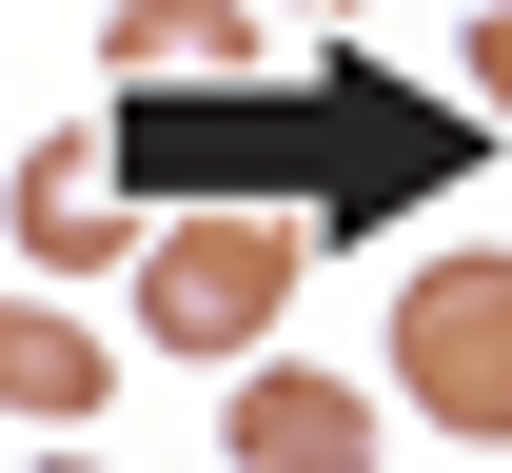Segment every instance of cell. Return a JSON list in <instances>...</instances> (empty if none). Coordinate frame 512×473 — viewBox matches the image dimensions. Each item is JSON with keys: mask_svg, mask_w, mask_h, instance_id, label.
<instances>
[{"mask_svg": "<svg viewBox=\"0 0 512 473\" xmlns=\"http://www.w3.org/2000/svg\"><path fill=\"white\" fill-rule=\"evenodd\" d=\"M296 257H316V237H296L276 198H217V217H158V237H138V316H158L178 355H217V375H237V355L276 336V296H296Z\"/></svg>", "mask_w": 512, "mask_h": 473, "instance_id": "6da1fadb", "label": "cell"}, {"mask_svg": "<svg viewBox=\"0 0 512 473\" xmlns=\"http://www.w3.org/2000/svg\"><path fill=\"white\" fill-rule=\"evenodd\" d=\"M394 414L512 454V257H434L414 296H394Z\"/></svg>", "mask_w": 512, "mask_h": 473, "instance_id": "7a4b0ae2", "label": "cell"}, {"mask_svg": "<svg viewBox=\"0 0 512 473\" xmlns=\"http://www.w3.org/2000/svg\"><path fill=\"white\" fill-rule=\"evenodd\" d=\"M237 473H375V395L355 375H296V355H237Z\"/></svg>", "mask_w": 512, "mask_h": 473, "instance_id": "3957f363", "label": "cell"}, {"mask_svg": "<svg viewBox=\"0 0 512 473\" xmlns=\"http://www.w3.org/2000/svg\"><path fill=\"white\" fill-rule=\"evenodd\" d=\"M0 198H20V257H40V276H99V257H138V198H119V158H99V138H40Z\"/></svg>", "mask_w": 512, "mask_h": 473, "instance_id": "277c9868", "label": "cell"}, {"mask_svg": "<svg viewBox=\"0 0 512 473\" xmlns=\"http://www.w3.org/2000/svg\"><path fill=\"white\" fill-rule=\"evenodd\" d=\"M99 395H119V336H79V316H60V276H20V296H0V414L79 434Z\"/></svg>", "mask_w": 512, "mask_h": 473, "instance_id": "5b68a950", "label": "cell"}, {"mask_svg": "<svg viewBox=\"0 0 512 473\" xmlns=\"http://www.w3.org/2000/svg\"><path fill=\"white\" fill-rule=\"evenodd\" d=\"M119 79H237V20L217 0H119Z\"/></svg>", "mask_w": 512, "mask_h": 473, "instance_id": "8992f818", "label": "cell"}, {"mask_svg": "<svg viewBox=\"0 0 512 473\" xmlns=\"http://www.w3.org/2000/svg\"><path fill=\"white\" fill-rule=\"evenodd\" d=\"M473 99L512 119V0H473Z\"/></svg>", "mask_w": 512, "mask_h": 473, "instance_id": "52a82bcc", "label": "cell"}, {"mask_svg": "<svg viewBox=\"0 0 512 473\" xmlns=\"http://www.w3.org/2000/svg\"><path fill=\"white\" fill-rule=\"evenodd\" d=\"M296 20H355V0H296Z\"/></svg>", "mask_w": 512, "mask_h": 473, "instance_id": "ba28073f", "label": "cell"}, {"mask_svg": "<svg viewBox=\"0 0 512 473\" xmlns=\"http://www.w3.org/2000/svg\"><path fill=\"white\" fill-rule=\"evenodd\" d=\"M60 473H79V454H60Z\"/></svg>", "mask_w": 512, "mask_h": 473, "instance_id": "9c48e42d", "label": "cell"}]
</instances>
